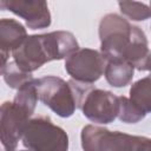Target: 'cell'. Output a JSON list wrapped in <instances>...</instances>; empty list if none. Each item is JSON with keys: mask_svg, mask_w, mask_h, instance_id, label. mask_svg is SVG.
I'll use <instances>...</instances> for the list:
<instances>
[{"mask_svg": "<svg viewBox=\"0 0 151 151\" xmlns=\"http://www.w3.org/2000/svg\"><path fill=\"white\" fill-rule=\"evenodd\" d=\"M79 50L73 33L53 31L28 35L25 41L12 52L13 61L25 72L32 73L46 63L61 60Z\"/></svg>", "mask_w": 151, "mask_h": 151, "instance_id": "6da1fadb", "label": "cell"}, {"mask_svg": "<svg viewBox=\"0 0 151 151\" xmlns=\"http://www.w3.org/2000/svg\"><path fill=\"white\" fill-rule=\"evenodd\" d=\"M142 31L116 13L104 15L99 22L100 52L106 61H127L133 44Z\"/></svg>", "mask_w": 151, "mask_h": 151, "instance_id": "7a4b0ae2", "label": "cell"}, {"mask_svg": "<svg viewBox=\"0 0 151 151\" xmlns=\"http://www.w3.org/2000/svg\"><path fill=\"white\" fill-rule=\"evenodd\" d=\"M68 84L73 91L77 109L90 122L105 125L118 118L119 97L114 93L73 79L68 80Z\"/></svg>", "mask_w": 151, "mask_h": 151, "instance_id": "3957f363", "label": "cell"}, {"mask_svg": "<svg viewBox=\"0 0 151 151\" xmlns=\"http://www.w3.org/2000/svg\"><path fill=\"white\" fill-rule=\"evenodd\" d=\"M21 142L29 151L68 150V136L66 131L55 125L47 116L31 118L25 127Z\"/></svg>", "mask_w": 151, "mask_h": 151, "instance_id": "277c9868", "label": "cell"}, {"mask_svg": "<svg viewBox=\"0 0 151 151\" xmlns=\"http://www.w3.org/2000/svg\"><path fill=\"white\" fill-rule=\"evenodd\" d=\"M80 140L84 151H140L144 137L90 124L81 129Z\"/></svg>", "mask_w": 151, "mask_h": 151, "instance_id": "5b68a950", "label": "cell"}, {"mask_svg": "<svg viewBox=\"0 0 151 151\" xmlns=\"http://www.w3.org/2000/svg\"><path fill=\"white\" fill-rule=\"evenodd\" d=\"M39 100L61 118L71 117L77 106L73 91L64 79L55 76H45L34 80Z\"/></svg>", "mask_w": 151, "mask_h": 151, "instance_id": "8992f818", "label": "cell"}, {"mask_svg": "<svg viewBox=\"0 0 151 151\" xmlns=\"http://www.w3.org/2000/svg\"><path fill=\"white\" fill-rule=\"evenodd\" d=\"M33 112L15 101H5L0 109V142L2 151H15Z\"/></svg>", "mask_w": 151, "mask_h": 151, "instance_id": "52a82bcc", "label": "cell"}, {"mask_svg": "<svg viewBox=\"0 0 151 151\" xmlns=\"http://www.w3.org/2000/svg\"><path fill=\"white\" fill-rule=\"evenodd\" d=\"M106 63L100 51L79 48L65 59V71L76 81L93 84L104 74Z\"/></svg>", "mask_w": 151, "mask_h": 151, "instance_id": "ba28073f", "label": "cell"}, {"mask_svg": "<svg viewBox=\"0 0 151 151\" xmlns=\"http://www.w3.org/2000/svg\"><path fill=\"white\" fill-rule=\"evenodd\" d=\"M0 6L22 18L31 29H41L51 25V13L44 0H1Z\"/></svg>", "mask_w": 151, "mask_h": 151, "instance_id": "9c48e42d", "label": "cell"}, {"mask_svg": "<svg viewBox=\"0 0 151 151\" xmlns=\"http://www.w3.org/2000/svg\"><path fill=\"white\" fill-rule=\"evenodd\" d=\"M26 28L14 19L4 18L0 21V50L1 68L8 63V55L12 54L27 38Z\"/></svg>", "mask_w": 151, "mask_h": 151, "instance_id": "30bf717a", "label": "cell"}, {"mask_svg": "<svg viewBox=\"0 0 151 151\" xmlns=\"http://www.w3.org/2000/svg\"><path fill=\"white\" fill-rule=\"evenodd\" d=\"M134 67L127 61H107L104 71L106 81L113 87H125L132 81Z\"/></svg>", "mask_w": 151, "mask_h": 151, "instance_id": "8fae6325", "label": "cell"}, {"mask_svg": "<svg viewBox=\"0 0 151 151\" xmlns=\"http://www.w3.org/2000/svg\"><path fill=\"white\" fill-rule=\"evenodd\" d=\"M129 93L130 100L144 114L151 112V74L133 83Z\"/></svg>", "mask_w": 151, "mask_h": 151, "instance_id": "7c38bea8", "label": "cell"}, {"mask_svg": "<svg viewBox=\"0 0 151 151\" xmlns=\"http://www.w3.org/2000/svg\"><path fill=\"white\" fill-rule=\"evenodd\" d=\"M1 73L5 83L11 88H15V90L21 88L26 84L34 80L32 73H27L22 71L14 61H8L7 65L1 68Z\"/></svg>", "mask_w": 151, "mask_h": 151, "instance_id": "4fadbf2b", "label": "cell"}, {"mask_svg": "<svg viewBox=\"0 0 151 151\" xmlns=\"http://www.w3.org/2000/svg\"><path fill=\"white\" fill-rule=\"evenodd\" d=\"M120 12L133 21H144L151 18V7L137 1H119Z\"/></svg>", "mask_w": 151, "mask_h": 151, "instance_id": "5bb4252c", "label": "cell"}, {"mask_svg": "<svg viewBox=\"0 0 151 151\" xmlns=\"http://www.w3.org/2000/svg\"><path fill=\"white\" fill-rule=\"evenodd\" d=\"M144 114L127 97L120 96L119 97V112L118 118L120 122L126 124H136L145 118Z\"/></svg>", "mask_w": 151, "mask_h": 151, "instance_id": "9a60e30c", "label": "cell"}, {"mask_svg": "<svg viewBox=\"0 0 151 151\" xmlns=\"http://www.w3.org/2000/svg\"><path fill=\"white\" fill-rule=\"evenodd\" d=\"M146 139L144 140V145H143V150L142 151H151V138H147L145 137Z\"/></svg>", "mask_w": 151, "mask_h": 151, "instance_id": "2e32d148", "label": "cell"}, {"mask_svg": "<svg viewBox=\"0 0 151 151\" xmlns=\"http://www.w3.org/2000/svg\"><path fill=\"white\" fill-rule=\"evenodd\" d=\"M19 151H29V150H19Z\"/></svg>", "mask_w": 151, "mask_h": 151, "instance_id": "e0dca14e", "label": "cell"}, {"mask_svg": "<svg viewBox=\"0 0 151 151\" xmlns=\"http://www.w3.org/2000/svg\"><path fill=\"white\" fill-rule=\"evenodd\" d=\"M150 7H151V2H150Z\"/></svg>", "mask_w": 151, "mask_h": 151, "instance_id": "ac0fdd59", "label": "cell"}]
</instances>
